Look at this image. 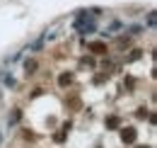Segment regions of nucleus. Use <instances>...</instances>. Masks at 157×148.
<instances>
[{"label": "nucleus", "instance_id": "obj_1", "mask_svg": "<svg viewBox=\"0 0 157 148\" xmlns=\"http://www.w3.org/2000/svg\"><path fill=\"white\" fill-rule=\"evenodd\" d=\"M10 148H155L152 97L131 107H94L65 95L63 107H15L7 117Z\"/></svg>", "mask_w": 157, "mask_h": 148}]
</instances>
